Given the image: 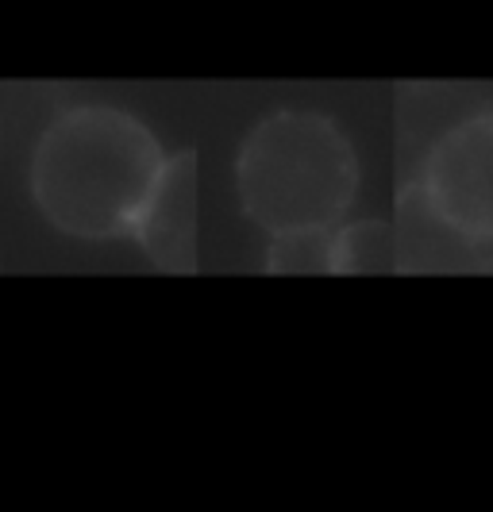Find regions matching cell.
Segmentation results:
<instances>
[{
    "mask_svg": "<svg viewBox=\"0 0 493 512\" xmlns=\"http://www.w3.org/2000/svg\"><path fill=\"white\" fill-rule=\"evenodd\" d=\"M166 166L158 135L112 104H78L39 131L31 197L74 239H131Z\"/></svg>",
    "mask_w": 493,
    "mask_h": 512,
    "instance_id": "6da1fadb",
    "label": "cell"
},
{
    "mask_svg": "<svg viewBox=\"0 0 493 512\" xmlns=\"http://www.w3.org/2000/svg\"><path fill=\"white\" fill-rule=\"evenodd\" d=\"M243 212L270 235L336 231L359 193V158L320 112H274L247 131L235 158Z\"/></svg>",
    "mask_w": 493,
    "mask_h": 512,
    "instance_id": "7a4b0ae2",
    "label": "cell"
},
{
    "mask_svg": "<svg viewBox=\"0 0 493 512\" xmlns=\"http://www.w3.org/2000/svg\"><path fill=\"white\" fill-rule=\"evenodd\" d=\"M428 208L463 239H493V112H478L432 143L420 170Z\"/></svg>",
    "mask_w": 493,
    "mask_h": 512,
    "instance_id": "3957f363",
    "label": "cell"
},
{
    "mask_svg": "<svg viewBox=\"0 0 493 512\" xmlns=\"http://www.w3.org/2000/svg\"><path fill=\"white\" fill-rule=\"evenodd\" d=\"M162 270H193L197 266V158L193 151L166 154L162 178L147 201V212L131 235Z\"/></svg>",
    "mask_w": 493,
    "mask_h": 512,
    "instance_id": "277c9868",
    "label": "cell"
},
{
    "mask_svg": "<svg viewBox=\"0 0 493 512\" xmlns=\"http://www.w3.org/2000/svg\"><path fill=\"white\" fill-rule=\"evenodd\" d=\"M397 231L386 220H355L332 231V274H393Z\"/></svg>",
    "mask_w": 493,
    "mask_h": 512,
    "instance_id": "5b68a950",
    "label": "cell"
},
{
    "mask_svg": "<svg viewBox=\"0 0 493 512\" xmlns=\"http://www.w3.org/2000/svg\"><path fill=\"white\" fill-rule=\"evenodd\" d=\"M266 270H274V274H332V231H282V235H274Z\"/></svg>",
    "mask_w": 493,
    "mask_h": 512,
    "instance_id": "8992f818",
    "label": "cell"
}]
</instances>
